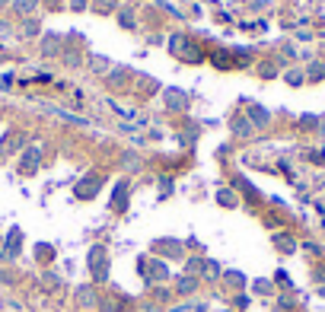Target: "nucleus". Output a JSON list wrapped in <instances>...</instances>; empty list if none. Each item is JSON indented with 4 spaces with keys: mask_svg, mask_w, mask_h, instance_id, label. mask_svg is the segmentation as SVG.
Returning a JSON list of instances; mask_svg holds the SVG:
<instances>
[{
    "mask_svg": "<svg viewBox=\"0 0 325 312\" xmlns=\"http://www.w3.org/2000/svg\"><path fill=\"white\" fill-rule=\"evenodd\" d=\"M32 7H35V0H16V10H19V13H29Z\"/></svg>",
    "mask_w": 325,
    "mask_h": 312,
    "instance_id": "1",
    "label": "nucleus"
}]
</instances>
